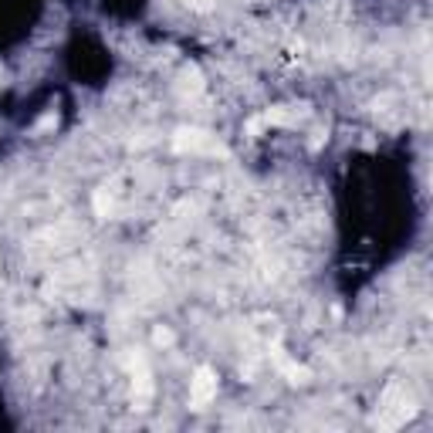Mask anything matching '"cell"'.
I'll use <instances>...</instances> for the list:
<instances>
[{
  "mask_svg": "<svg viewBox=\"0 0 433 433\" xmlns=\"http://www.w3.org/2000/svg\"><path fill=\"white\" fill-rule=\"evenodd\" d=\"M173 146L180 153H220V146L213 142V136H207L203 129H176Z\"/></svg>",
  "mask_w": 433,
  "mask_h": 433,
  "instance_id": "cell-1",
  "label": "cell"
},
{
  "mask_svg": "<svg viewBox=\"0 0 433 433\" xmlns=\"http://www.w3.org/2000/svg\"><path fill=\"white\" fill-rule=\"evenodd\" d=\"M213 396H217V376L210 373L207 365H200L193 379H190V403H193V410H203Z\"/></svg>",
  "mask_w": 433,
  "mask_h": 433,
  "instance_id": "cell-2",
  "label": "cell"
},
{
  "mask_svg": "<svg viewBox=\"0 0 433 433\" xmlns=\"http://www.w3.org/2000/svg\"><path fill=\"white\" fill-rule=\"evenodd\" d=\"M274 359H278V365H281V373H284V376L292 379V383H298V386H301V383H308V376H311V373H308L305 365H298V363H292V359H288V356H284V352L278 349V346H274Z\"/></svg>",
  "mask_w": 433,
  "mask_h": 433,
  "instance_id": "cell-3",
  "label": "cell"
},
{
  "mask_svg": "<svg viewBox=\"0 0 433 433\" xmlns=\"http://www.w3.org/2000/svg\"><path fill=\"white\" fill-rule=\"evenodd\" d=\"M109 210H112V200L105 196V190H98L95 193V213L98 217H109Z\"/></svg>",
  "mask_w": 433,
  "mask_h": 433,
  "instance_id": "cell-4",
  "label": "cell"
},
{
  "mask_svg": "<svg viewBox=\"0 0 433 433\" xmlns=\"http://www.w3.org/2000/svg\"><path fill=\"white\" fill-rule=\"evenodd\" d=\"M153 338H156V346H173V328H163V325H159V328H156L153 332Z\"/></svg>",
  "mask_w": 433,
  "mask_h": 433,
  "instance_id": "cell-5",
  "label": "cell"
},
{
  "mask_svg": "<svg viewBox=\"0 0 433 433\" xmlns=\"http://www.w3.org/2000/svg\"><path fill=\"white\" fill-rule=\"evenodd\" d=\"M264 129H267L264 119H251V122H247V132H251V136H261Z\"/></svg>",
  "mask_w": 433,
  "mask_h": 433,
  "instance_id": "cell-6",
  "label": "cell"
},
{
  "mask_svg": "<svg viewBox=\"0 0 433 433\" xmlns=\"http://www.w3.org/2000/svg\"><path fill=\"white\" fill-rule=\"evenodd\" d=\"M51 126H55V115H44L41 122H38V129H51Z\"/></svg>",
  "mask_w": 433,
  "mask_h": 433,
  "instance_id": "cell-7",
  "label": "cell"
}]
</instances>
